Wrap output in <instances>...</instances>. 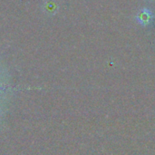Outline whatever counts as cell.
<instances>
[{
  "mask_svg": "<svg viewBox=\"0 0 155 155\" xmlns=\"http://www.w3.org/2000/svg\"><path fill=\"white\" fill-rule=\"evenodd\" d=\"M15 90V88L10 86L0 88V127L3 125L5 115L8 112Z\"/></svg>",
  "mask_w": 155,
  "mask_h": 155,
  "instance_id": "obj_1",
  "label": "cell"
},
{
  "mask_svg": "<svg viewBox=\"0 0 155 155\" xmlns=\"http://www.w3.org/2000/svg\"><path fill=\"white\" fill-rule=\"evenodd\" d=\"M154 15H153V13L151 11V9L149 8H146V7H143L135 16V19L137 20V22L143 25V26H147L149 25L152 22H153V19Z\"/></svg>",
  "mask_w": 155,
  "mask_h": 155,
  "instance_id": "obj_2",
  "label": "cell"
},
{
  "mask_svg": "<svg viewBox=\"0 0 155 155\" xmlns=\"http://www.w3.org/2000/svg\"><path fill=\"white\" fill-rule=\"evenodd\" d=\"M5 87H9L7 74L0 68V88H5Z\"/></svg>",
  "mask_w": 155,
  "mask_h": 155,
  "instance_id": "obj_3",
  "label": "cell"
}]
</instances>
